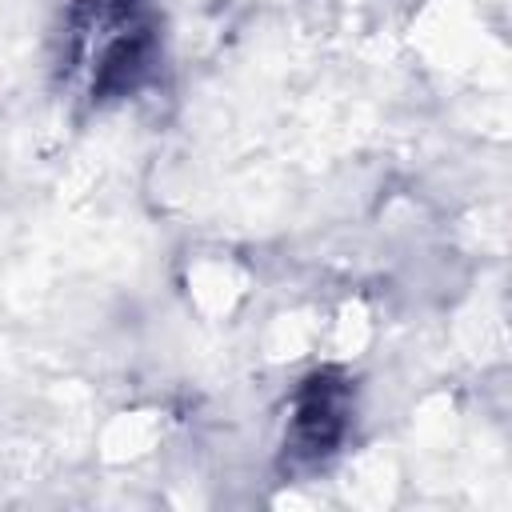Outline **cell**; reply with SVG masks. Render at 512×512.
Returning a JSON list of instances; mask_svg holds the SVG:
<instances>
[{"label":"cell","instance_id":"cell-1","mask_svg":"<svg viewBox=\"0 0 512 512\" xmlns=\"http://www.w3.org/2000/svg\"><path fill=\"white\" fill-rule=\"evenodd\" d=\"M344 416H348V388L328 372L312 376L292 408V452L308 460L332 452V444L344 432Z\"/></svg>","mask_w":512,"mask_h":512}]
</instances>
